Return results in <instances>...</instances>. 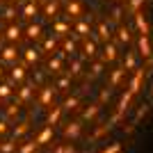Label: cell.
Returning a JSON list of instances; mask_svg holds the SVG:
<instances>
[{
	"label": "cell",
	"instance_id": "obj_1",
	"mask_svg": "<svg viewBox=\"0 0 153 153\" xmlns=\"http://www.w3.org/2000/svg\"><path fill=\"white\" fill-rule=\"evenodd\" d=\"M32 89H37V82L34 80H27L25 85H21L19 87V96H16V101L23 105V103H27L32 98Z\"/></svg>",
	"mask_w": 153,
	"mask_h": 153
},
{
	"label": "cell",
	"instance_id": "obj_2",
	"mask_svg": "<svg viewBox=\"0 0 153 153\" xmlns=\"http://www.w3.org/2000/svg\"><path fill=\"white\" fill-rule=\"evenodd\" d=\"M16 57H19V48L14 44H7L0 48V59L2 62H16Z\"/></svg>",
	"mask_w": 153,
	"mask_h": 153
},
{
	"label": "cell",
	"instance_id": "obj_3",
	"mask_svg": "<svg viewBox=\"0 0 153 153\" xmlns=\"http://www.w3.org/2000/svg\"><path fill=\"white\" fill-rule=\"evenodd\" d=\"M55 85H44L41 87V94H39V105H51V101H53V96H55Z\"/></svg>",
	"mask_w": 153,
	"mask_h": 153
},
{
	"label": "cell",
	"instance_id": "obj_4",
	"mask_svg": "<svg viewBox=\"0 0 153 153\" xmlns=\"http://www.w3.org/2000/svg\"><path fill=\"white\" fill-rule=\"evenodd\" d=\"M137 48H140V55H142V57H146V59H151V57H153L151 41H149L146 34H140V39H137Z\"/></svg>",
	"mask_w": 153,
	"mask_h": 153
},
{
	"label": "cell",
	"instance_id": "obj_5",
	"mask_svg": "<svg viewBox=\"0 0 153 153\" xmlns=\"http://www.w3.org/2000/svg\"><path fill=\"white\" fill-rule=\"evenodd\" d=\"M25 62H21V64H14L12 69H9V80L12 82H21V80H25Z\"/></svg>",
	"mask_w": 153,
	"mask_h": 153
},
{
	"label": "cell",
	"instance_id": "obj_6",
	"mask_svg": "<svg viewBox=\"0 0 153 153\" xmlns=\"http://www.w3.org/2000/svg\"><path fill=\"white\" fill-rule=\"evenodd\" d=\"M64 57H66V53L57 51L51 59H48V71H53V73H62V59Z\"/></svg>",
	"mask_w": 153,
	"mask_h": 153
},
{
	"label": "cell",
	"instance_id": "obj_7",
	"mask_svg": "<svg viewBox=\"0 0 153 153\" xmlns=\"http://www.w3.org/2000/svg\"><path fill=\"white\" fill-rule=\"evenodd\" d=\"M98 110H101V103H89V105H85V110L80 112V121H91V119L98 114Z\"/></svg>",
	"mask_w": 153,
	"mask_h": 153
},
{
	"label": "cell",
	"instance_id": "obj_8",
	"mask_svg": "<svg viewBox=\"0 0 153 153\" xmlns=\"http://www.w3.org/2000/svg\"><path fill=\"white\" fill-rule=\"evenodd\" d=\"M123 73H126V66H123V62L119 64L117 69H112V71H110V85H108L110 89H112V87H117V85H121Z\"/></svg>",
	"mask_w": 153,
	"mask_h": 153
},
{
	"label": "cell",
	"instance_id": "obj_9",
	"mask_svg": "<svg viewBox=\"0 0 153 153\" xmlns=\"http://www.w3.org/2000/svg\"><path fill=\"white\" fill-rule=\"evenodd\" d=\"M80 130H82V126H80V119H73V121H69L66 126H64V137H78L80 135Z\"/></svg>",
	"mask_w": 153,
	"mask_h": 153
},
{
	"label": "cell",
	"instance_id": "obj_10",
	"mask_svg": "<svg viewBox=\"0 0 153 153\" xmlns=\"http://www.w3.org/2000/svg\"><path fill=\"white\" fill-rule=\"evenodd\" d=\"M62 112H64L62 105H53L51 112H48V117H46V126H57V121H59V117H62Z\"/></svg>",
	"mask_w": 153,
	"mask_h": 153
},
{
	"label": "cell",
	"instance_id": "obj_11",
	"mask_svg": "<svg viewBox=\"0 0 153 153\" xmlns=\"http://www.w3.org/2000/svg\"><path fill=\"white\" fill-rule=\"evenodd\" d=\"M51 140H53V126H44L41 130H39V135L34 137V142H37L39 146H44V144H48Z\"/></svg>",
	"mask_w": 153,
	"mask_h": 153
},
{
	"label": "cell",
	"instance_id": "obj_12",
	"mask_svg": "<svg viewBox=\"0 0 153 153\" xmlns=\"http://www.w3.org/2000/svg\"><path fill=\"white\" fill-rule=\"evenodd\" d=\"M142 78H144V69H135L133 78H130V85H128V89L133 91V94H137L140 91V85H142Z\"/></svg>",
	"mask_w": 153,
	"mask_h": 153
},
{
	"label": "cell",
	"instance_id": "obj_13",
	"mask_svg": "<svg viewBox=\"0 0 153 153\" xmlns=\"http://www.w3.org/2000/svg\"><path fill=\"white\" fill-rule=\"evenodd\" d=\"M19 114H21V103H19V101H14V103H9V105H5V119H7V121H14Z\"/></svg>",
	"mask_w": 153,
	"mask_h": 153
},
{
	"label": "cell",
	"instance_id": "obj_14",
	"mask_svg": "<svg viewBox=\"0 0 153 153\" xmlns=\"http://www.w3.org/2000/svg\"><path fill=\"white\" fill-rule=\"evenodd\" d=\"M27 130H30V121H25V119H23V121H19L16 126H14V130H12V140L19 142L21 137L27 133Z\"/></svg>",
	"mask_w": 153,
	"mask_h": 153
},
{
	"label": "cell",
	"instance_id": "obj_15",
	"mask_svg": "<svg viewBox=\"0 0 153 153\" xmlns=\"http://www.w3.org/2000/svg\"><path fill=\"white\" fill-rule=\"evenodd\" d=\"M66 14L71 16H76V19H80L82 16V5L78 2V0H66Z\"/></svg>",
	"mask_w": 153,
	"mask_h": 153
},
{
	"label": "cell",
	"instance_id": "obj_16",
	"mask_svg": "<svg viewBox=\"0 0 153 153\" xmlns=\"http://www.w3.org/2000/svg\"><path fill=\"white\" fill-rule=\"evenodd\" d=\"M130 98H133V91L126 89V91L121 94V98H119V105H117V112H119V114H126L128 105H130Z\"/></svg>",
	"mask_w": 153,
	"mask_h": 153
},
{
	"label": "cell",
	"instance_id": "obj_17",
	"mask_svg": "<svg viewBox=\"0 0 153 153\" xmlns=\"http://www.w3.org/2000/svg\"><path fill=\"white\" fill-rule=\"evenodd\" d=\"M133 19H135V23H137L140 34H146V37H149V21H146V16H144V12H137Z\"/></svg>",
	"mask_w": 153,
	"mask_h": 153
},
{
	"label": "cell",
	"instance_id": "obj_18",
	"mask_svg": "<svg viewBox=\"0 0 153 153\" xmlns=\"http://www.w3.org/2000/svg\"><path fill=\"white\" fill-rule=\"evenodd\" d=\"M14 85H16V82H12V80H5V82H0V103L14 94Z\"/></svg>",
	"mask_w": 153,
	"mask_h": 153
},
{
	"label": "cell",
	"instance_id": "obj_19",
	"mask_svg": "<svg viewBox=\"0 0 153 153\" xmlns=\"http://www.w3.org/2000/svg\"><path fill=\"white\" fill-rule=\"evenodd\" d=\"M101 59H103V62H114V59H117V46L108 41L105 48H103V57Z\"/></svg>",
	"mask_w": 153,
	"mask_h": 153
},
{
	"label": "cell",
	"instance_id": "obj_20",
	"mask_svg": "<svg viewBox=\"0 0 153 153\" xmlns=\"http://www.w3.org/2000/svg\"><path fill=\"white\" fill-rule=\"evenodd\" d=\"M96 30H98V32H96V34H98V39L108 44L110 34H112V32H110V25H108V21H98V27H96Z\"/></svg>",
	"mask_w": 153,
	"mask_h": 153
},
{
	"label": "cell",
	"instance_id": "obj_21",
	"mask_svg": "<svg viewBox=\"0 0 153 153\" xmlns=\"http://www.w3.org/2000/svg\"><path fill=\"white\" fill-rule=\"evenodd\" d=\"M80 69H82V57H76V59H71V62H69V69L64 71V73H66V76H78Z\"/></svg>",
	"mask_w": 153,
	"mask_h": 153
},
{
	"label": "cell",
	"instance_id": "obj_22",
	"mask_svg": "<svg viewBox=\"0 0 153 153\" xmlns=\"http://www.w3.org/2000/svg\"><path fill=\"white\" fill-rule=\"evenodd\" d=\"M37 12H39V5L34 2V0H30V2L23 7V19H27V21L34 19V16H37Z\"/></svg>",
	"mask_w": 153,
	"mask_h": 153
},
{
	"label": "cell",
	"instance_id": "obj_23",
	"mask_svg": "<svg viewBox=\"0 0 153 153\" xmlns=\"http://www.w3.org/2000/svg\"><path fill=\"white\" fill-rule=\"evenodd\" d=\"M5 37L9 39V41H19V39H21V27L16 25V23L7 25V30H5Z\"/></svg>",
	"mask_w": 153,
	"mask_h": 153
},
{
	"label": "cell",
	"instance_id": "obj_24",
	"mask_svg": "<svg viewBox=\"0 0 153 153\" xmlns=\"http://www.w3.org/2000/svg\"><path fill=\"white\" fill-rule=\"evenodd\" d=\"M25 37H27V39H39V37H41V25L30 23V25L25 27Z\"/></svg>",
	"mask_w": 153,
	"mask_h": 153
},
{
	"label": "cell",
	"instance_id": "obj_25",
	"mask_svg": "<svg viewBox=\"0 0 153 153\" xmlns=\"http://www.w3.org/2000/svg\"><path fill=\"white\" fill-rule=\"evenodd\" d=\"M37 59H39V51H37V48H25V51H23V62H25V64L37 62Z\"/></svg>",
	"mask_w": 153,
	"mask_h": 153
},
{
	"label": "cell",
	"instance_id": "obj_26",
	"mask_svg": "<svg viewBox=\"0 0 153 153\" xmlns=\"http://www.w3.org/2000/svg\"><path fill=\"white\" fill-rule=\"evenodd\" d=\"M16 144H19L16 140H5V142H0V153H14V151H16Z\"/></svg>",
	"mask_w": 153,
	"mask_h": 153
},
{
	"label": "cell",
	"instance_id": "obj_27",
	"mask_svg": "<svg viewBox=\"0 0 153 153\" xmlns=\"http://www.w3.org/2000/svg\"><path fill=\"white\" fill-rule=\"evenodd\" d=\"M55 87H57V89H62V91H66V89L71 87V76H66V73L62 71V76L57 78V85H55Z\"/></svg>",
	"mask_w": 153,
	"mask_h": 153
},
{
	"label": "cell",
	"instance_id": "obj_28",
	"mask_svg": "<svg viewBox=\"0 0 153 153\" xmlns=\"http://www.w3.org/2000/svg\"><path fill=\"white\" fill-rule=\"evenodd\" d=\"M82 51H85V57H94L96 55V44L94 41H89V39H85V44H82Z\"/></svg>",
	"mask_w": 153,
	"mask_h": 153
},
{
	"label": "cell",
	"instance_id": "obj_29",
	"mask_svg": "<svg viewBox=\"0 0 153 153\" xmlns=\"http://www.w3.org/2000/svg\"><path fill=\"white\" fill-rule=\"evenodd\" d=\"M57 9H59L57 0H48V2H46V7H44V14H46V16H55V14H57Z\"/></svg>",
	"mask_w": 153,
	"mask_h": 153
},
{
	"label": "cell",
	"instance_id": "obj_30",
	"mask_svg": "<svg viewBox=\"0 0 153 153\" xmlns=\"http://www.w3.org/2000/svg\"><path fill=\"white\" fill-rule=\"evenodd\" d=\"M78 105H80V96H69V98L62 103V108H64V110H76Z\"/></svg>",
	"mask_w": 153,
	"mask_h": 153
},
{
	"label": "cell",
	"instance_id": "obj_31",
	"mask_svg": "<svg viewBox=\"0 0 153 153\" xmlns=\"http://www.w3.org/2000/svg\"><path fill=\"white\" fill-rule=\"evenodd\" d=\"M14 16H16V5H14V2H9V5H5V7H2V19L12 21Z\"/></svg>",
	"mask_w": 153,
	"mask_h": 153
},
{
	"label": "cell",
	"instance_id": "obj_32",
	"mask_svg": "<svg viewBox=\"0 0 153 153\" xmlns=\"http://www.w3.org/2000/svg\"><path fill=\"white\" fill-rule=\"evenodd\" d=\"M71 27H69V23H64V21H55L53 23V32L55 34H64V32H69Z\"/></svg>",
	"mask_w": 153,
	"mask_h": 153
},
{
	"label": "cell",
	"instance_id": "obj_33",
	"mask_svg": "<svg viewBox=\"0 0 153 153\" xmlns=\"http://www.w3.org/2000/svg\"><path fill=\"white\" fill-rule=\"evenodd\" d=\"M89 71H91V76H101L103 73V59H94L89 64Z\"/></svg>",
	"mask_w": 153,
	"mask_h": 153
},
{
	"label": "cell",
	"instance_id": "obj_34",
	"mask_svg": "<svg viewBox=\"0 0 153 153\" xmlns=\"http://www.w3.org/2000/svg\"><path fill=\"white\" fill-rule=\"evenodd\" d=\"M142 2H144V0H128V5H126L128 14H133V16H135V14L140 12V5H142Z\"/></svg>",
	"mask_w": 153,
	"mask_h": 153
},
{
	"label": "cell",
	"instance_id": "obj_35",
	"mask_svg": "<svg viewBox=\"0 0 153 153\" xmlns=\"http://www.w3.org/2000/svg\"><path fill=\"white\" fill-rule=\"evenodd\" d=\"M37 149H39V144L34 140H30V142H25V144L19 149V153H32V151H37Z\"/></svg>",
	"mask_w": 153,
	"mask_h": 153
},
{
	"label": "cell",
	"instance_id": "obj_36",
	"mask_svg": "<svg viewBox=\"0 0 153 153\" xmlns=\"http://www.w3.org/2000/svg\"><path fill=\"white\" fill-rule=\"evenodd\" d=\"M76 30H78V34H91L89 21H78V23H76Z\"/></svg>",
	"mask_w": 153,
	"mask_h": 153
},
{
	"label": "cell",
	"instance_id": "obj_37",
	"mask_svg": "<svg viewBox=\"0 0 153 153\" xmlns=\"http://www.w3.org/2000/svg\"><path fill=\"white\" fill-rule=\"evenodd\" d=\"M55 46H57V39H55V37H48L44 41V48H41V51H44V53H51V51H55Z\"/></svg>",
	"mask_w": 153,
	"mask_h": 153
},
{
	"label": "cell",
	"instance_id": "obj_38",
	"mask_svg": "<svg viewBox=\"0 0 153 153\" xmlns=\"http://www.w3.org/2000/svg\"><path fill=\"white\" fill-rule=\"evenodd\" d=\"M117 34H119V41H130V30L128 27H123V25H119V30H117Z\"/></svg>",
	"mask_w": 153,
	"mask_h": 153
},
{
	"label": "cell",
	"instance_id": "obj_39",
	"mask_svg": "<svg viewBox=\"0 0 153 153\" xmlns=\"http://www.w3.org/2000/svg\"><path fill=\"white\" fill-rule=\"evenodd\" d=\"M119 151H121V144H119V142H112V144L101 149V153H119Z\"/></svg>",
	"mask_w": 153,
	"mask_h": 153
},
{
	"label": "cell",
	"instance_id": "obj_40",
	"mask_svg": "<svg viewBox=\"0 0 153 153\" xmlns=\"http://www.w3.org/2000/svg\"><path fill=\"white\" fill-rule=\"evenodd\" d=\"M53 153H76V146L73 144H59Z\"/></svg>",
	"mask_w": 153,
	"mask_h": 153
},
{
	"label": "cell",
	"instance_id": "obj_41",
	"mask_svg": "<svg viewBox=\"0 0 153 153\" xmlns=\"http://www.w3.org/2000/svg\"><path fill=\"white\" fill-rule=\"evenodd\" d=\"M149 108H151L149 103H142L140 108H137V112H135V121H137V119H142V117L146 114V112H149Z\"/></svg>",
	"mask_w": 153,
	"mask_h": 153
},
{
	"label": "cell",
	"instance_id": "obj_42",
	"mask_svg": "<svg viewBox=\"0 0 153 153\" xmlns=\"http://www.w3.org/2000/svg\"><path fill=\"white\" fill-rule=\"evenodd\" d=\"M123 66H126V69H135V53H126Z\"/></svg>",
	"mask_w": 153,
	"mask_h": 153
},
{
	"label": "cell",
	"instance_id": "obj_43",
	"mask_svg": "<svg viewBox=\"0 0 153 153\" xmlns=\"http://www.w3.org/2000/svg\"><path fill=\"white\" fill-rule=\"evenodd\" d=\"M62 51H64V53H71V55H73V51H76V41H71V39H64Z\"/></svg>",
	"mask_w": 153,
	"mask_h": 153
},
{
	"label": "cell",
	"instance_id": "obj_44",
	"mask_svg": "<svg viewBox=\"0 0 153 153\" xmlns=\"http://www.w3.org/2000/svg\"><path fill=\"white\" fill-rule=\"evenodd\" d=\"M110 94H112V89H110V87H105V89H101V94H98V103H101V105H103V103H105V101H108V98H110Z\"/></svg>",
	"mask_w": 153,
	"mask_h": 153
},
{
	"label": "cell",
	"instance_id": "obj_45",
	"mask_svg": "<svg viewBox=\"0 0 153 153\" xmlns=\"http://www.w3.org/2000/svg\"><path fill=\"white\" fill-rule=\"evenodd\" d=\"M121 12H123V9H121L119 5L112 9V21H114V23H119V21H121Z\"/></svg>",
	"mask_w": 153,
	"mask_h": 153
},
{
	"label": "cell",
	"instance_id": "obj_46",
	"mask_svg": "<svg viewBox=\"0 0 153 153\" xmlns=\"http://www.w3.org/2000/svg\"><path fill=\"white\" fill-rule=\"evenodd\" d=\"M5 133H9V121H7V119H0V135H5Z\"/></svg>",
	"mask_w": 153,
	"mask_h": 153
},
{
	"label": "cell",
	"instance_id": "obj_47",
	"mask_svg": "<svg viewBox=\"0 0 153 153\" xmlns=\"http://www.w3.org/2000/svg\"><path fill=\"white\" fill-rule=\"evenodd\" d=\"M2 76H5V73H2V66H0V78H2Z\"/></svg>",
	"mask_w": 153,
	"mask_h": 153
},
{
	"label": "cell",
	"instance_id": "obj_48",
	"mask_svg": "<svg viewBox=\"0 0 153 153\" xmlns=\"http://www.w3.org/2000/svg\"><path fill=\"white\" fill-rule=\"evenodd\" d=\"M0 48H2V34H0Z\"/></svg>",
	"mask_w": 153,
	"mask_h": 153
},
{
	"label": "cell",
	"instance_id": "obj_49",
	"mask_svg": "<svg viewBox=\"0 0 153 153\" xmlns=\"http://www.w3.org/2000/svg\"><path fill=\"white\" fill-rule=\"evenodd\" d=\"M9 2H14V5H16V2H19V0H9Z\"/></svg>",
	"mask_w": 153,
	"mask_h": 153
},
{
	"label": "cell",
	"instance_id": "obj_50",
	"mask_svg": "<svg viewBox=\"0 0 153 153\" xmlns=\"http://www.w3.org/2000/svg\"><path fill=\"white\" fill-rule=\"evenodd\" d=\"M34 2H44V0H34Z\"/></svg>",
	"mask_w": 153,
	"mask_h": 153
},
{
	"label": "cell",
	"instance_id": "obj_51",
	"mask_svg": "<svg viewBox=\"0 0 153 153\" xmlns=\"http://www.w3.org/2000/svg\"><path fill=\"white\" fill-rule=\"evenodd\" d=\"M114 2H119V0H114Z\"/></svg>",
	"mask_w": 153,
	"mask_h": 153
},
{
	"label": "cell",
	"instance_id": "obj_52",
	"mask_svg": "<svg viewBox=\"0 0 153 153\" xmlns=\"http://www.w3.org/2000/svg\"><path fill=\"white\" fill-rule=\"evenodd\" d=\"M0 2H2V0H0Z\"/></svg>",
	"mask_w": 153,
	"mask_h": 153
}]
</instances>
